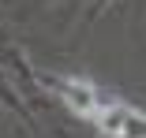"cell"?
I'll return each mask as SVG.
<instances>
[{
    "mask_svg": "<svg viewBox=\"0 0 146 138\" xmlns=\"http://www.w3.org/2000/svg\"><path fill=\"white\" fill-rule=\"evenodd\" d=\"M56 86H60L64 101L82 120H90L105 138H146V116L135 104L109 97L105 90H98L94 82H82V78H60Z\"/></svg>",
    "mask_w": 146,
    "mask_h": 138,
    "instance_id": "cell-1",
    "label": "cell"
}]
</instances>
